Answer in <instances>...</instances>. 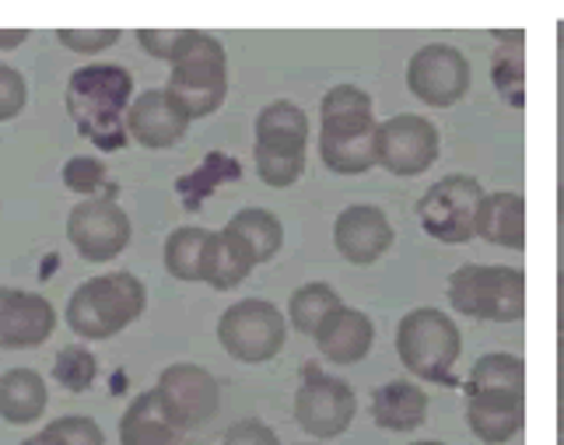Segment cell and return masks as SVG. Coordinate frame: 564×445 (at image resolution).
Returning <instances> with one entry per match:
<instances>
[{"mask_svg":"<svg viewBox=\"0 0 564 445\" xmlns=\"http://www.w3.org/2000/svg\"><path fill=\"white\" fill-rule=\"evenodd\" d=\"M25 39H29V29H0V53L22 46Z\"/></svg>","mask_w":564,"mask_h":445,"instance_id":"cell-37","label":"cell"},{"mask_svg":"<svg viewBox=\"0 0 564 445\" xmlns=\"http://www.w3.org/2000/svg\"><path fill=\"white\" fill-rule=\"evenodd\" d=\"M376 151H379V165L386 172L414 180V176H424V172L438 162L442 138H438V127L432 120H424V116L397 112L379 123Z\"/></svg>","mask_w":564,"mask_h":445,"instance_id":"cell-12","label":"cell"},{"mask_svg":"<svg viewBox=\"0 0 564 445\" xmlns=\"http://www.w3.org/2000/svg\"><path fill=\"white\" fill-rule=\"evenodd\" d=\"M491 390L527 393V365H522L519 355L491 351V355H480V358L474 361L470 376H466V382H463V397L491 393Z\"/></svg>","mask_w":564,"mask_h":445,"instance_id":"cell-25","label":"cell"},{"mask_svg":"<svg viewBox=\"0 0 564 445\" xmlns=\"http://www.w3.org/2000/svg\"><path fill=\"white\" fill-rule=\"evenodd\" d=\"M288 319L284 313L267 299H242L228 305L218 319V344L225 351L246 361V365H263L284 351L288 340Z\"/></svg>","mask_w":564,"mask_h":445,"instance_id":"cell-8","label":"cell"},{"mask_svg":"<svg viewBox=\"0 0 564 445\" xmlns=\"http://www.w3.org/2000/svg\"><path fill=\"white\" fill-rule=\"evenodd\" d=\"M221 445H281V438L270 424H263L257 417H242L225 432Z\"/></svg>","mask_w":564,"mask_h":445,"instance_id":"cell-35","label":"cell"},{"mask_svg":"<svg viewBox=\"0 0 564 445\" xmlns=\"http://www.w3.org/2000/svg\"><path fill=\"white\" fill-rule=\"evenodd\" d=\"M557 400L564 403V334L557 337Z\"/></svg>","mask_w":564,"mask_h":445,"instance_id":"cell-38","label":"cell"},{"mask_svg":"<svg viewBox=\"0 0 564 445\" xmlns=\"http://www.w3.org/2000/svg\"><path fill=\"white\" fill-rule=\"evenodd\" d=\"M466 424L484 445H505L527 424V393H474L466 397Z\"/></svg>","mask_w":564,"mask_h":445,"instance_id":"cell-18","label":"cell"},{"mask_svg":"<svg viewBox=\"0 0 564 445\" xmlns=\"http://www.w3.org/2000/svg\"><path fill=\"white\" fill-rule=\"evenodd\" d=\"M484 200V186L477 176L453 172L438 183L427 186V193L417 200V221L432 239L445 246H463L477 236V210Z\"/></svg>","mask_w":564,"mask_h":445,"instance_id":"cell-9","label":"cell"},{"mask_svg":"<svg viewBox=\"0 0 564 445\" xmlns=\"http://www.w3.org/2000/svg\"><path fill=\"white\" fill-rule=\"evenodd\" d=\"M56 39L70 50V53H106L109 46L120 43V29H61Z\"/></svg>","mask_w":564,"mask_h":445,"instance_id":"cell-33","label":"cell"},{"mask_svg":"<svg viewBox=\"0 0 564 445\" xmlns=\"http://www.w3.org/2000/svg\"><path fill=\"white\" fill-rule=\"evenodd\" d=\"M463 355L459 326L432 305L411 308L397 326V358L403 369L435 386H456V361Z\"/></svg>","mask_w":564,"mask_h":445,"instance_id":"cell-5","label":"cell"},{"mask_svg":"<svg viewBox=\"0 0 564 445\" xmlns=\"http://www.w3.org/2000/svg\"><path fill=\"white\" fill-rule=\"evenodd\" d=\"M144 308L148 292L141 278H133L130 270H116V274L91 278L82 287H74L64 319L82 340H109L123 334L130 323H138Z\"/></svg>","mask_w":564,"mask_h":445,"instance_id":"cell-3","label":"cell"},{"mask_svg":"<svg viewBox=\"0 0 564 445\" xmlns=\"http://www.w3.org/2000/svg\"><path fill=\"white\" fill-rule=\"evenodd\" d=\"M376 106L358 85H334L319 102V159L337 176H365L379 165Z\"/></svg>","mask_w":564,"mask_h":445,"instance_id":"cell-1","label":"cell"},{"mask_svg":"<svg viewBox=\"0 0 564 445\" xmlns=\"http://www.w3.org/2000/svg\"><path fill=\"white\" fill-rule=\"evenodd\" d=\"M308 138H313V127L302 106L288 99L263 106L257 116V144H252L257 176L274 189L295 186L305 172Z\"/></svg>","mask_w":564,"mask_h":445,"instance_id":"cell-6","label":"cell"},{"mask_svg":"<svg viewBox=\"0 0 564 445\" xmlns=\"http://www.w3.org/2000/svg\"><path fill=\"white\" fill-rule=\"evenodd\" d=\"M495 82L498 91L512 106H522V50H498L495 53Z\"/></svg>","mask_w":564,"mask_h":445,"instance_id":"cell-32","label":"cell"},{"mask_svg":"<svg viewBox=\"0 0 564 445\" xmlns=\"http://www.w3.org/2000/svg\"><path fill=\"white\" fill-rule=\"evenodd\" d=\"M210 228L197 225H183L165 239V270L180 281H204V267H207V249H210Z\"/></svg>","mask_w":564,"mask_h":445,"instance_id":"cell-27","label":"cell"},{"mask_svg":"<svg viewBox=\"0 0 564 445\" xmlns=\"http://www.w3.org/2000/svg\"><path fill=\"white\" fill-rule=\"evenodd\" d=\"M411 445H449V442H438V438H432V442H411Z\"/></svg>","mask_w":564,"mask_h":445,"instance_id":"cell-43","label":"cell"},{"mask_svg":"<svg viewBox=\"0 0 564 445\" xmlns=\"http://www.w3.org/2000/svg\"><path fill=\"white\" fill-rule=\"evenodd\" d=\"M183 32L186 29H141L138 32V43L154 56V61L172 64V61H176V53H180Z\"/></svg>","mask_w":564,"mask_h":445,"instance_id":"cell-36","label":"cell"},{"mask_svg":"<svg viewBox=\"0 0 564 445\" xmlns=\"http://www.w3.org/2000/svg\"><path fill=\"white\" fill-rule=\"evenodd\" d=\"M257 267L260 263H257V257H252V249L236 236V231L221 228L210 236L204 284H210L214 292H231V287H239Z\"/></svg>","mask_w":564,"mask_h":445,"instance_id":"cell-23","label":"cell"},{"mask_svg":"<svg viewBox=\"0 0 564 445\" xmlns=\"http://www.w3.org/2000/svg\"><path fill=\"white\" fill-rule=\"evenodd\" d=\"M557 218H561V228H564V183L557 189Z\"/></svg>","mask_w":564,"mask_h":445,"instance_id":"cell-42","label":"cell"},{"mask_svg":"<svg viewBox=\"0 0 564 445\" xmlns=\"http://www.w3.org/2000/svg\"><path fill=\"white\" fill-rule=\"evenodd\" d=\"M120 445H180V428L172 421L159 390H148L120 417Z\"/></svg>","mask_w":564,"mask_h":445,"instance_id":"cell-22","label":"cell"},{"mask_svg":"<svg viewBox=\"0 0 564 445\" xmlns=\"http://www.w3.org/2000/svg\"><path fill=\"white\" fill-rule=\"evenodd\" d=\"M154 390L162 393L180 432L200 428V424H207L221 408V386L204 365H189V361L169 365L159 376V382H154Z\"/></svg>","mask_w":564,"mask_h":445,"instance_id":"cell-14","label":"cell"},{"mask_svg":"<svg viewBox=\"0 0 564 445\" xmlns=\"http://www.w3.org/2000/svg\"><path fill=\"white\" fill-rule=\"evenodd\" d=\"M557 334H564V274L557 278Z\"/></svg>","mask_w":564,"mask_h":445,"instance_id":"cell-39","label":"cell"},{"mask_svg":"<svg viewBox=\"0 0 564 445\" xmlns=\"http://www.w3.org/2000/svg\"><path fill=\"white\" fill-rule=\"evenodd\" d=\"M449 305L470 319L519 323L527 316V274L505 263H463L449 278Z\"/></svg>","mask_w":564,"mask_h":445,"instance_id":"cell-7","label":"cell"},{"mask_svg":"<svg viewBox=\"0 0 564 445\" xmlns=\"http://www.w3.org/2000/svg\"><path fill=\"white\" fill-rule=\"evenodd\" d=\"M61 180L70 193H82L85 200H95V197H106L102 189L116 193V186H109V172L99 159H88V154H74V159L64 165Z\"/></svg>","mask_w":564,"mask_h":445,"instance_id":"cell-30","label":"cell"},{"mask_svg":"<svg viewBox=\"0 0 564 445\" xmlns=\"http://www.w3.org/2000/svg\"><path fill=\"white\" fill-rule=\"evenodd\" d=\"M22 445H61V442H56V438H53V435H50V432L43 428V432H39V435H32V438H25Z\"/></svg>","mask_w":564,"mask_h":445,"instance_id":"cell-40","label":"cell"},{"mask_svg":"<svg viewBox=\"0 0 564 445\" xmlns=\"http://www.w3.org/2000/svg\"><path fill=\"white\" fill-rule=\"evenodd\" d=\"M50 390L35 369H8L0 376V417L8 424H32L46 414Z\"/></svg>","mask_w":564,"mask_h":445,"instance_id":"cell-24","label":"cell"},{"mask_svg":"<svg viewBox=\"0 0 564 445\" xmlns=\"http://www.w3.org/2000/svg\"><path fill=\"white\" fill-rule=\"evenodd\" d=\"M470 61L453 43H427L406 64V88L417 102L432 109L456 106L470 91Z\"/></svg>","mask_w":564,"mask_h":445,"instance_id":"cell-11","label":"cell"},{"mask_svg":"<svg viewBox=\"0 0 564 445\" xmlns=\"http://www.w3.org/2000/svg\"><path fill=\"white\" fill-rule=\"evenodd\" d=\"M225 228L236 231V236L252 249L257 263H270L284 246V225L274 210H267V207H242L231 215V221Z\"/></svg>","mask_w":564,"mask_h":445,"instance_id":"cell-26","label":"cell"},{"mask_svg":"<svg viewBox=\"0 0 564 445\" xmlns=\"http://www.w3.org/2000/svg\"><path fill=\"white\" fill-rule=\"evenodd\" d=\"M397 242V228L389 221V215L376 204H351L344 207L337 221H334V246L337 253L355 263V267H368L382 260Z\"/></svg>","mask_w":564,"mask_h":445,"instance_id":"cell-15","label":"cell"},{"mask_svg":"<svg viewBox=\"0 0 564 445\" xmlns=\"http://www.w3.org/2000/svg\"><path fill=\"white\" fill-rule=\"evenodd\" d=\"M133 95V77L120 64H88L77 67L67 82L64 106L74 127L82 130L99 151L127 148V109Z\"/></svg>","mask_w":564,"mask_h":445,"instance_id":"cell-2","label":"cell"},{"mask_svg":"<svg viewBox=\"0 0 564 445\" xmlns=\"http://www.w3.org/2000/svg\"><path fill=\"white\" fill-rule=\"evenodd\" d=\"M557 43H561V46H564V22H561V25H557Z\"/></svg>","mask_w":564,"mask_h":445,"instance_id":"cell-44","label":"cell"},{"mask_svg":"<svg viewBox=\"0 0 564 445\" xmlns=\"http://www.w3.org/2000/svg\"><path fill=\"white\" fill-rule=\"evenodd\" d=\"M46 432L61 442V445H106V435L99 428V421L85 417V414H70V417H56L46 424Z\"/></svg>","mask_w":564,"mask_h":445,"instance_id":"cell-31","label":"cell"},{"mask_svg":"<svg viewBox=\"0 0 564 445\" xmlns=\"http://www.w3.org/2000/svg\"><path fill=\"white\" fill-rule=\"evenodd\" d=\"M189 123L193 120L186 116V109L176 99H172L165 88H148L127 109V133H130V141H138L141 148H151V151L176 148L186 138Z\"/></svg>","mask_w":564,"mask_h":445,"instance_id":"cell-16","label":"cell"},{"mask_svg":"<svg viewBox=\"0 0 564 445\" xmlns=\"http://www.w3.org/2000/svg\"><path fill=\"white\" fill-rule=\"evenodd\" d=\"M56 330V308L50 299L22 292V287H0V351H25L46 344Z\"/></svg>","mask_w":564,"mask_h":445,"instance_id":"cell-17","label":"cell"},{"mask_svg":"<svg viewBox=\"0 0 564 445\" xmlns=\"http://www.w3.org/2000/svg\"><path fill=\"white\" fill-rule=\"evenodd\" d=\"M427 393L411 379H389L372 393V421L382 432H417L427 421Z\"/></svg>","mask_w":564,"mask_h":445,"instance_id":"cell-21","label":"cell"},{"mask_svg":"<svg viewBox=\"0 0 564 445\" xmlns=\"http://www.w3.org/2000/svg\"><path fill=\"white\" fill-rule=\"evenodd\" d=\"M358 414V397L355 390L337 376H326L323 369L302 372V386L295 393V421L305 435H313L316 442H329L351 428V421Z\"/></svg>","mask_w":564,"mask_h":445,"instance_id":"cell-10","label":"cell"},{"mask_svg":"<svg viewBox=\"0 0 564 445\" xmlns=\"http://www.w3.org/2000/svg\"><path fill=\"white\" fill-rule=\"evenodd\" d=\"M477 236L501 249H527V200L516 189L484 193L477 210Z\"/></svg>","mask_w":564,"mask_h":445,"instance_id":"cell-20","label":"cell"},{"mask_svg":"<svg viewBox=\"0 0 564 445\" xmlns=\"http://www.w3.org/2000/svg\"><path fill=\"white\" fill-rule=\"evenodd\" d=\"M67 239L88 263H109L130 246V215L116 197L82 200L67 215Z\"/></svg>","mask_w":564,"mask_h":445,"instance_id":"cell-13","label":"cell"},{"mask_svg":"<svg viewBox=\"0 0 564 445\" xmlns=\"http://www.w3.org/2000/svg\"><path fill=\"white\" fill-rule=\"evenodd\" d=\"M165 91L176 99L189 120L218 112L228 99V53L218 35L186 29Z\"/></svg>","mask_w":564,"mask_h":445,"instance_id":"cell-4","label":"cell"},{"mask_svg":"<svg viewBox=\"0 0 564 445\" xmlns=\"http://www.w3.org/2000/svg\"><path fill=\"white\" fill-rule=\"evenodd\" d=\"M372 344H376V323L355 305H340L316 334L319 355L334 365H358L372 351Z\"/></svg>","mask_w":564,"mask_h":445,"instance_id":"cell-19","label":"cell"},{"mask_svg":"<svg viewBox=\"0 0 564 445\" xmlns=\"http://www.w3.org/2000/svg\"><path fill=\"white\" fill-rule=\"evenodd\" d=\"M344 305L337 287H329L326 281H313V284H302L295 287V295L288 299V323L295 326L299 334L305 337H316L319 326L337 313Z\"/></svg>","mask_w":564,"mask_h":445,"instance_id":"cell-28","label":"cell"},{"mask_svg":"<svg viewBox=\"0 0 564 445\" xmlns=\"http://www.w3.org/2000/svg\"><path fill=\"white\" fill-rule=\"evenodd\" d=\"M29 102V85L11 64H0V123L14 120Z\"/></svg>","mask_w":564,"mask_h":445,"instance_id":"cell-34","label":"cell"},{"mask_svg":"<svg viewBox=\"0 0 564 445\" xmlns=\"http://www.w3.org/2000/svg\"><path fill=\"white\" fill-rule=\"evenodd\" d=\"M557 445H564V403H561V411H557Z\"/></svg>","mask_w":564,"mask_h":445,"instance_id":"cell-41","label":"cell"},{"mask_svg":"<svg viewBox=\"0 0 564 445\" xmlns=\"http://www.w3.org/2000/svg\"><path fill=\"white\" fill-rule=\"evenodd\" d=\"M95 372H99V361H95V355L82 344L64 347V351L56 355V361H53V379L70 393H85L88 386L95 382Z\"/></svg>","mask_w":564,"mask_h":445,"instance_id":"cell-29","label":"cell"}]
</instances>
